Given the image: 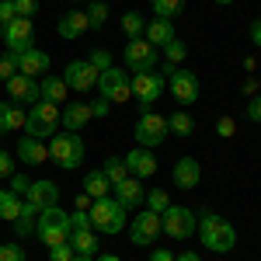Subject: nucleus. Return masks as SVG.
Wrapping results in <instances>:
<instances>
[{
    "label": "nucleus",
    "instance_id": "obj_3",
    "mask_svg": "<svg viewBox=\"0 0 261 261\" xmlns=\"http://www.w3.org/2000/svg\"><path fill=\"white\" fill-rule=\"evenodd\" d=\"M35 233H39V241L49 244V247H56V244H70V233H73V226H70V213H63L60 205L42 209L39 223H35Z\"/></svg>",
    "mask_w": 261,
    "mask_h": 261
},
{
    "label": "nucleus",
    "instance_id": "obj_19",
    "mask_svg": "<svg viewBox=\"0 0 261 261\" xmlns=\"http://www.w3.org/2000/svg\"><path fill=\"white\" fill-rule=\"evenodd\" d=\"M18 161L28 164V167H39V164L49 161V146L35 136H21L18 140Z\"/></svg>",
    "mask_w": 261,
    "mask_h": 261
},
{
    "label": "nucleus",
    "instance_id": "obj_51",
    "mask_svg": "<svg viewBox=\"0 0 261 261\" xmlns=\"http://www.w3.org/2000/svg\"><path fill=\"white\" fill-rule=\"evenodd\" d=\"M91 205H94V199H91L87 192H81V195H77V209H84V213H91Z\"/></svg>",
    "mask_w": 261,
    "mask_h": 261
},
{
    "label": "nucleus",
    "instance_id": "obj_52",
    "mask_svg": "<svg viewBox=\"0 0 261 261\" xmlns=\"http://www.w3.org/2000/svg\"><path fill=\"white\" fill-rule=\"evenodd\" d=\"M251 42H254V45L261 49V18L254 21V24H251Z\"/></svg>",
    "mask_w": 261,
    "mask_h": 261
},
{
    "label": "nucleus",
    "instance_id": "obj_16",
    "mask_svg": "<svg viewBox=\"0 0 261 261\" xmlns=\"http://www.w3.org/2000/svg\"><path fill=\"white\" fill-rule=\"evenodd\" d=\"M7 94H11L14 105H39V101H42V87H39L35 77L18 73V77H11V81H7Z\"/></svg>",
    "mask_w": 261,
    "mask_h": 261
},
{
    "label": "nucleus",
    "instance_id": "obj_7",
    "mask_svg": "<svg viewBox=\"0 0 261 261\" xmlns=\"http://www.w3.org/2000/svg\"><path fill=\"white\" fill-rule=\"evenodd\" d=\"M98 91L105 101H112V105H125V101L133 98V77L122 70V66H108V70H101L98 73Z\"/></svg>",
    "mask_w": 261,
    "mask_h": 261
},
{
    "label": "nucleus",
    "instance_id": "obj_29",
    "mask_svg": "<svg viewBox=\"0 0 261 261\" xmlns=\"http://www.w3.org/2000/svg\"><path fill=\"white\" fill-rule=\"evenodd\" d=\"M84 192H87L91 199H105V195L112 192V181L105 178V171H91V174L84 178Z\"/></svg>",
    "mask_w": 261,
    "mask_h": 261
},
{
    "label": "nucleus",
    "instance_id": "obj_43",
    "mask_svg": "<svg viewBox=\"0 0 261 261\" xmlns=\"http://www.w3.org/2000/svg\"><path fill=\"white\" fill-rule=\"evenodd\" d=\"M87 63H91V66H94V70L101 73V70H108V66H112V56H108L105 49H94V53H91V60H87Z\"/></svg>",
    "mask_w": 261,
    "mask_h": 261
},
{
    "label": "nucleus",
    "instance_id": "obj_25",
    "mask_svg": "<svg viewBox=\"0 0 261 261\" xmlns=\"http://www.w3.org/2000/svg\"><path fill=\"white\" fill-rule=\"evenodd\" d=\"M24 112H21V105H14V101H4L0 105V133H18V129H24Z\"/></svg>",
    "mask_w": 261,
    "mask_h": 261
},
{
    "label": "nucleus",
    "instance_id": "obj_20",
    "mask_svg": "<svg viewBox=\"0 0 261 261\" xmlns=\"http://www.w3.org/2000/svg\"><path fill=\"white\" fill-rule=\"evenodd\" d=\"M199 181H202V164L195 161V157H181V161L174 164V185H178V188L192 192V188H199Z\"/></svg>",
    "mask_w": 261,
    "mask_h": 261
},
{
    "label": "nucleus",
    "instance_id": "obj_54",
    "mask_svg": "<svg viewBox=\"0 0 261 261\" xmlns=\"http://www.w3.org/2000/svg\"><path fill=\"white\" fill-rule=\"evenodd\" d=\"M98 261H122L119 254H98Z\"/></svg>",
    "mask_w": 261,
    "mask_h": 261
},
{
    "label": "nucleus",
    "instance_id": "obj_28",
    "mask_svg": "<svg viewBox=\"0 0 261 261\" xmlns=\"http://www.w3.org/2000/svg\"><path fill=\"white\" fill-rule=\"evenodd\" d=\"M39 87H42V101H53V105H63L66 91H70L63 77H45V81H42Z\"/></svg>",
    "mask_w": 261,
    "mask_h": 261
},
{
    "label": "nucleus",
    "instance_id": "obj_53",
    "mask_svg": "<svg viewBox=\"0 0 261 261\" xmlns=\"http://www.w3.org/2000/svg\"><path fill=\"white\" fill-rule=\"evenodd\" d=\"M178 261H202L195 251H185V254H178Z\"/></svg>",
    "mask_w": 261,
    "mask_h": 261
},
{
    "label": "nucleus",
    "instance_id": "obj_9",
    "mask_svg": "<svg viewBox=\"0 0 261 261\" xmlns=\"http://www.w3.org/2000/svg\"><path fill=\"white\" fill-rule=\"evenodd\" d=\"M161 213H153V209H140V216H133L129 220V237L136 247H150V244H157L161 237Z\"/></svg>",
    "mask_w": 261,
    "mask_h": 261
},
{
    "label": "nucleus",
    "instance_id": "obj_37",
    "mask_svg": "<svg viewBox=\"0 0 261 261\" xmlns=\"http://www.w3.org/2000/svg\"><path fill=\"white\" fill-rule=\"evenodd\" d=\"M143 202H146V209H153V213H164V209L171 205V199H167V192H164V188H150Z\"/></svg>",
    "mask_w": 261,
    "mask_h": 261
},
{
    "label": "nucleus",
    "instance_id": "obj_11",
    "mask_svg": "<svg viewBox=\"0 0 261 261\" xmlns=\"http://www.w3.org/2000/svg\"><path fill=\"white\" fill-rule=\"evenodd\" d=\"M167 91V77L164 73H133V98H140L143 108H150L153 101H161V94Z\"/></svg>",
    "mask_w": 261,
    "mask_h": 261
},
{
    "label": "nucleus",
    "instance_id": "obj_49",
    "mask_svg": "<svg viewBox=\"0 0 261 261\" xmlns=\"http://www.w3.org/2000/svg\"><path fill=\"white\" fill-rule=\"evenodd\" d=\"M247 119L261 125V98H251V105H247Z\"/></svg>",
    "mask_w": 261,
    "mask_h": 261
},
{
    "label": "nucleus",
    "instance_id": "obj_27",
    "mask_svg": "<svg viewBox=\"0 0 261 261\" xmlns=\"http://www.w3.org/2000/svg\"><path fill=\"white\" fill-rule=\"evenodd\" d=\"M70 247L84 254V258H94L98 254V237H94V230H73L70 233Z\"/></svg>",
    "mask_w": 261,
    "mask_h": 261
},
{
    "label": "nucleus",
    "instance_id": "obj_10",
    "mask_svg": "<svg viewBox=\"0 0 261 261\" xmlns=\"http://www.w3.org/2000/svg\"><path fill=\"white\" fill-rule=\"evenodd\" d=\"M122 56H125V66H129L133 73H150V70L157 66L161 49H153L146 39H129V45L122 49Z\"/></svg>",
    "mask_w": 261,
    "mask_h": 261
},
{
    "label": "nucleus",
    "instance_id": "obj_47",
    "mask_svg": "<svg viewBox=\"0 0 261 261\" xmlns=\"http://www.w3.org/2000/svg\"><path fill=\"white\" fill-rule=\"evenodd\" d=\"M14 174V157L7 150H0V178H11Z\"/></svg>",
    "mask_w": 261,
    "mask_h": 261
},
{
    "label": "nucleus",
    "instance_id": "obj_35",
    "mask_svg": "<svg viewBox=\"0 0 261 261\" xmlns=\"http://www.w3.org/2000/svg\"><path fill=\"white\" fill-rule=\"evenodd\" d=\"M105 21H108V7H105L101 0H91V4H87V24L98 32V28H105Z\"/></svg>",
    "mask_w": 261,
    "mask_h": 261
},
{
    "label": "nucleus",
    "instance_id": "obj_1",
    "mask_svg": "<svg viewBox=\"0 0 261 261\" xmlns=\"http://www.w3.org/2000/svg\"><path fill=\"white\" fill-rule=\"evenodd\" d=\"M199 241L216 254H230L237 244V230H233V223H226L216 213H199Z\"/></svg>",
    "mask_w": 261,
    "mask_h": 261
},
{
    "label": "nucleus",
    "instance_id": "obj_2",
    "mask_svg": "<svg viewBox=\"0 0 261 261\" xmlns=\"http://www.w3.org/2000/svg\"><path fill=\"white\" fill-rule=\"evenodd\" d=\"M125 213H129V209H125L119 199H112V195L94 199V205H91V226H94V233H108V237L122 233V230L129 226V216H125Z\"/></svg>",
    "mask_w": 261,
    "mask_h": 261
},
{
    "label": "nucleus",
    "instance_id": "obj_21",
    "mask_svg": "<svg viewBox=\"0 0 261 261\" xmlns=\"http://www.w3.org/2000/svg\"><path fill=\"white\" fill-rule=\"evenodd\" d=\"M91 119H94V115H91V105H87V101H73V105L60 108V125H66L70 133H81Z\"/></svg>",
    "mask_w": 261,
    "mask_h": 261
},
{
    "label": "nucleus",
    "instance_id": "obj_39",
    "mask_svg": "<svg viewBox=\"0 0 261 261\" xmlns=\"http://www.w3.org/2000/svg\"><path fill=\"white\" fill-rule=\"evenodd\" d=\"M77 258V251L70 247V244H56V247H49V261H73Z\"/></svg>",
    "mask_w": 261,
    "mask_h": 261
},
{
    "label": "nucleus",
    "instance_id": "obj_13",
    "mask_svg": "<svg viewBox=\"0 0 261 261\" xmlns=\"http://www.w3.org/2000/svg\"><path fill=\"white\" fill-rule=\"evenodd\" d=\"M167 87H171V94L178 98V105H195L199 101V77L192 73V70H174L171 77H167Z\"/></svg>",
    "mask_w": 261,
    "mask_h": 261
},
{
    "label": "nucleus",
    "instance_id": "obj_26",
    "mask_svg": "<svg viewBox=\"0 0 261 261\" xmlns=\"http://www.w3.org/2000/svg\"><path fill=\"white\" fill-rule=\"evenodd\" d=\"M39 205H32V202L24 199L21 202V213H18V220H14V230H18V237H32L35 233V223H39Z\"/></svg>",
    "mask_w": 261,
    "mask_h": 261
},
{
    "label": "nucleus",
    "instance_id": "obj_55",
    "mask_svg": "<svg viewBox=\"0 0 261 261\" xmlns=\"http://www.w3.org/2000/svg\"><path fill=\"white\" fill-rule=\"evenodd\" d=\"M73 261H94V258H84V254H77V258H73Z\"/></svg>",
    "mask_w": 261,
    "mask_h": 261
},
{
    "label": "nucleus",
    "instance_id": "obj_17",
    "mask_svg": "<svg viewBox=\"0 0 261 261\" xmlns=\"http://www.w3.org/2000/svg\"><path fill=\"white\" fill-rule=\"evenodd\" d=\"M24 199L32 202V205H39V209H49V205H60V185L49 178L42 181H32V188H28V195Z\"/></svg>",
    "mask_w": 261,
    "mask_h": 261
},
{
    "label": "nucleus",
    "instance_id": "obj_30",
    "mask_svg": "<svg viewBox=\"0 0 261 261\" xmlns=\"http://www.w3.org/2000/svg\"><path fill=\"white\" fill-rule=\"evenodd\" d=\"M167 133H174V136L185 140V136H192V133H195V119H192L185 108H178V112L167 119Z\"/></svg>",
    "mask_w": 261,
    "mask_h": 261
},
{
    "label": "nucleus",
    "instance_id": "obj_32",
    "mask_svg": "<svg viewBox=\"0 0 261 261\" xmlns=\"http://www.w3.org/2000/svg\"><path fill=\"white\" fill-rule=\"evenodd\" d=\"M150 7H153V14L164 21H174L185 11V0H150Z\"/></svg>",
    "mask_w": 261,
    "mask_h": 261
},
{
    "label": "nucleus",
    "instance_id": "obj_44",
    "mask_svg": "<svg viewBox=\"0 0 261 261\" xmlns=\"http://www.w3.org/2000/svg\"><path fill=\"white\" fill-rule=\"evenodd\" d=\"M14 18H18L14 4H11V0H0V28H7V24H11Z\"/></svg>",
    "mask_w": 261,
    "mask_h": 261
},
{
    "label": "nucleus",
    "instance_id": "obj_18",
    "mask_svg": "<svg viewBox=\"0 0 261 261\" xmlns=\"http://www.w3.org/2000/svg\"><path fill=\"white\" fill-rule=\"evenodd\" d=\"M14 60H18V73H24V77H42L49 70V53H42V49L14 53Z\"/></svg>",
    "mask_w": 261,
    "mask_h": 261
},
{
    "label": "nucleus",
    "instance_id": "obj_40",
    "mask_svg": "<svg viewBox=\"0 0 261 261\" xmlns=\"http://www.w3.org/2000/svg\"><path fill=\"white\" fill-rule=\"evenodd\" d=\"M0 261H24V247L21 244H0Z\"/></svg>",
    "mask_w": 261,
    "mask_h": 261
},
{
    "label": "nucleus",
    "instance_id": "obj_38",
    "mask_svg": "<svg viewBox=\"0 0 261 261\" xmlns=\"http://www.w3.org/2000/svg\"><path fill=\"white\" fill-rule=\"evenodd\" d=\"M11 77H18V60H14V53H4L0 56V81L7 84Z\"/></svg>",
    "mask_w": 261,
    "mask_h": 261
},
{
    "label": "nucleus",
    "instance_id": "obj_14",
    "mask_svg": "<svg viewBox=\"0 0 261 261\" xmlns=\"http://www.w3.org/2000/svg\"><path fill=\"white\" fill-rule=\"evenodd\" d=\"M63 81H66V87L70 91H91V87H98V70L91 66L87 60H73L66 70H63Z\"/></svg>",
    "mask_w": 261,
    "mask_h": 261
},
{
    "label": "nucleus",
    "instance_id": "obj_6",
    "mask_svg": "<svg viewBox=\"0 0 261 261\" xmlns=\"http://www.w3.org/2000/svg\"><path fill=\"white\" fill-rule=\"evenodd\" d=\"M161 230L171 241H188V237H195V230H199V216H195L188 205H167L161 213Z\"/></svg>",
    "mask_w": 261,
    "mask_h": 261
},
{
    "label": "nucleus",
    "instance_id": "obj_33",
    "mask_svg": "<svg viewBox=\"0 0 261 261\" xmlns=\"http://www.w3.org/2000/svg\"><path fill=\"white\" fill-rule=\"evenodd\" d=\"M122 32H125L129 39H143V32H146V21H143L140 11H125V14H122Z\"/></svg>",
    "mask_w": 261,
    "mask_h": 261
},
{
    "label": "nucleus",
    "instance_id": "obj_15",
    "mask_svg": "<svg viewBox=\"0 0 261 261\" xmlns=\"http://www.w3.org/2000/svg\"><path fill=\"white\" fill-rule=\"evenodd\" d=\"M125 171H129V178H153L157 174V157H153V150H146V146H133L125 157Z\"/></svg>",
    "mask_w": 261,
    "mask_h": 261
},
{
    "label": "nucleus",
    "instance_id": "obj_41",
    "mask_svg": "<svg viewBox=\"0 0 261 261\" xmlns=\"http://www.w3.org/2000/svg\"><path fill=\"white\" fill-rule=\"evenodd\" d=\"M70 226H73V230H94V226H91V213H84V209L70 213Z\"/></svg>",
    "mask_w": 261,
    "mask_h": 261
},
{
    "label": "nucleus",
    "instance_id": "obj_31",
    "mask_svg": "<svg viewBox=\"0 0 261 261\" xmlns=\"http://www.w3.org/2000/svg\"><path fill=\"white\" fill-rule=\"evenodd\" d=\"M18 213H21V199L7 188V192H0V220H7V223H14L18 220Z\"/></svg>",
    "mask_w": 261,
    "mask_h": 261
},
{
    "label": "nucleus",
    "instance_id": "obj_36",
    "mask_svg": "<svg viewBox=\"0 0 261 261\" xmlns=\"http://www.w3.org/2000/svg\"><path fill=\"white\" fill-rule=\"evenodd\" d=\"M164 56H167V63H171V66H178V63H185V56H188V45H185L181 39L167 42V45H164Z\"/></svg>",
    "mask_w": 261,
    "mask_h": 261
},
{
    "label": "nucleus",
    "instance_id": "obj_46",
    "mask_svg": "<svg viewBox=\"0 0 261 261\" xmlns=\"http://www.w3.org/2000/svg\"><path fill=\"white\" fill-rule=\"evenodd\" d=\"M216 133H220L223 140H230V136H233V133H237V122L230 119V115H223V119L216 122Z\"/></svg>",
    "mask_w": 261,
    "mask_h": 261
},
{
    "label": "nucleus",
    "instance_id": "obj_42",
    "mask_svg": "<svg viewBox=\"0 0 261 261\" xmlns=\"http://www.w3.org/2000/svg\"><path fill=\"white\" fill-rule=\"evenodd\" d=\"M11 4H14L18 18H32V14L39 11V0H11Z\"/></svg>",
    "mask_w": 261,
    "mask_h": 261
},
{
    "label": "nucleus",
    "instance_id": "obj_5",
    "mask_svg": "<svg viewBox=\"0 0 261 261\" xmlns=\"http://www.w3.org/2000/svg\"><path fill=\"white\" fill-rule=\"evenodd\" d=\"M24 129H28V136H35V140H53L56 136V129H60V105H53V101H39V105H32V112H28V119H24Z\"/></svg>",
    "mask_w": 261,
    "mask_h": 261
},
{
    "label": "nucleus",
    "instance_id": "obj_8",
    "mask_svg": "<svg viewBox=\"0 0 261 261\" xmlns=\"http://www.w3.org/2000/svg\"><path fill=\"white\" fill-rule=\"evenodd\" d=\"M164 140H167V119L157 115V112H150V108H143V115L136 119V146L153 150Z\"/></svg>",
    "mask_w": 261,
    "mask_h": 261
},
{
    "label": "nucleus",
    "instance_id": "obj_45",
    "mask_svg": "<svg viewBox=\"0 0 261 261\" xmlns=\"http://www.w3.org/2000/svg\"><path fill=\"white\" fill-rule=\"evenodd\" d=\"M28 188H32V181H28V178H21V174H11V192H14L18 199H24V195H28Z\"/></svg>",
    "mask_w": 261,
    "mask_h": 261
},
{
    "label": "nucleus",
    "instance_id": "obj_50",
    "mask_svg": "<svg viewBox=\"0 0 261 261\" xmlns=\"http://www.w3.org/2000/svg\"><path fill=\"white\" fill-rule=\"evenodd\" d=\"M150 261H178V258H174V254H171L167 247H157V251L150 254Z\"/></svg>",
    "mask_w": 261,
    "mask_h": 261
},
{
    "label": "nucleus",
    "instance_id": "obj_22",
    "mask_svg": "<svg viewBox=\"0 0 261 261\" xmlns=\"http://www.w3.org/2000/svg\"><path fill=\"white\" fill-rule=\"evenodd\" d=\"M87 28H91V24H87V11H70V14H63V18L56 21V32H60V39H66V42L81 39Z\"/></svg>",
    "mask_w": 261,
    "mask_h": 261
},
{
    "label": "nucleus",
    "instance_id": "obj_56",
    "mask_svg": "<svg viewBox=\"0 0 261 261\" xmlns=\"http://www.w3.org/2000/svg\"><path fill=\"white\" fill-rule=\"evenodd\" d=\"M216 4H220V7H223V4H237V0H216Z\"/></svg>",
    "mask_w": 261,
    "mask_h": 261
},
{
    "label": "nucleus",
    "instance_id": "obj_48",
    "mask_svg": "<svg viewBox=\"0 0 261 261\" xmlns=\"http://www.w3.org/2000/svg\"><path fill=\"white\" fill-rule=\"evenodd\" d=\"M108 108H112V101H105V98L91 101V115H94V119H105V115H108Z\"/></svg>",
    "mask_w": 261,
    "mask_h": 261
},
{
    "label": "nucleus",
    "instance_id": "obj_12",
    "mask_svg": "<svg viewBox=\"0 0 261 261\" xmlns=\"http://www.w3.org/2000/svg\"><path fill=\"white\" fill-rule=\"evenodd\" d=\"M4 45L7 53H24V49H35V24L32 18H14L4 28Z\"/></svg>",
    "mask_w": 261,
    "mask_h": 261
},
{
    "label": "nucleus",
    "instance_id": "obj_4",
    "mask_svg": "<svg viewBox=\"0 0 261 261\" xmlns=\"http://www.w3.org/2000/svg\"><path fill=\"white\" fill-rule=\"evenodd\" d=\"M84 140L77 136V133H60V136H53V143H49V161L56 164V167H63V171H77L84 164Z\"/></svg>",
    "mask_w": 261,
    "mask_h": 261
},
{
    "label": "nucleus",
    "instance_id": "obj_34",
    "mask_svg": "<svg viewBox=\"0 0 261 261\" xmlns=\"http://www.w3.org/2000/svg\"><path fill=\"white\" fill-rule=\"evenodd\" d=\"M101 171H105V178L112 181V188H115V185H122V181L129 178V171H125V161H122V157H108Z\"/></svg>",
    "mask_w": 261,
    "mask_h": 261
},
{
    "label": "nucleus",
    "instance_id": "obj_23",
    "mask_svg": "<svg viewBox=\"0 0 261 261\" xmlns=\"http://www.w3.org/2000/svg\"><path fill=\"white\" fill-rule=\"evenodd\" d=\"M143 39L150 42L153 49H164L167 42H174V39H178V35H174V21H164V18L146 21V32H143Z\"/></svg>",
    "mask_w": 261,
    "mask_h": 261
},
{
    "label": "nucleus",
    "instance_id": "obj_24",
    "mask_svg": "<svg viewBox=\"0 0 261 261\" xmlns=\"http://www.w3.org/2000/svg\"><path fill=\"white\" fill-rule=\"evenodd\" d=\"M112 192H115V199H119L125 209H140L143 199H146V188H140V178H125L122 185H115Z\"/></svg>",
    "mask_w": 261,
    "mask_h": 261
}]
</instances>
